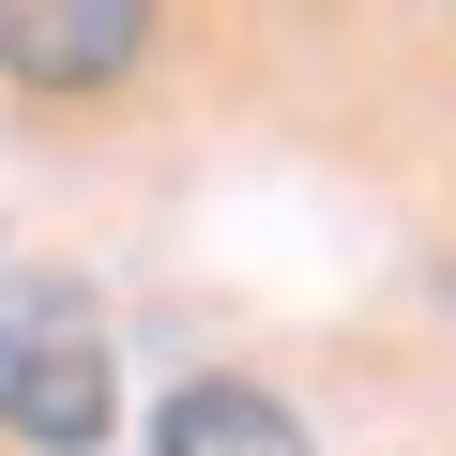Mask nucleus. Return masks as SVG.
<instances>
[{
    "label": "nucleus",
    "instance_id": "f03ea898",
    "mask_svg": "<svg viewBox=\"0 0 456 456\" xmlns=\"http://www.w3.org/2000/svg\"><path fill=\"white\" fill-rule=\"evenodd\" d=\"M152 46V0H0V77L31 92H107Z\"/></svg>",
    "mask_w": 456,
    "mask_h": 456
},
{
    "label": "nucleus",
    "instance_id": "f257e3e1",
    "mask_svg": "<svg viewBox=\"0 0 456 456\" xmlns=\"http://www.w3.org/2000/svg\"><path fill=\"white\" fill-rule=\"evenodd\" d=\"M0 426L31 456H92L122 426V350L92 320V289L61 274H0Z\"/></svg>",
    "mask_w": 456,
    "mask_h": 456
},
{
    "label": "nucleus",
    "instance_id": "7ed1b4c3",
    "mask_svg": "<svg viewBox=\"0 0 456 456\" xmlns=\"http://www.w3.org/2000/svg\"><path fill=\"white\" fill-rule=\"evenodd\" d=\"M152 456H305V426L259 395V380H183L152 411Z\"/></svg>",
    "mask_w": 456,
    "mask_h": 456
}]
</instances>
